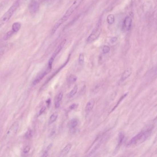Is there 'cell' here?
<instances>
[{
    "mask_svg": "<svg viewBox=\"0 0 157 157\" xmlns=\"http://www.w3.org/2000/svg\"><path fill=\"white\" fill-rule=\"evenodd\" d=\"M83 0H75L71 7L67 9L66 13L64 14L63 16L61 18L59 19V21L55 23L54 25L52 30V33H54L56 31L58 28L61 26L63 23L68 20L69 17L71 16L72 13L74 12L75 10L77 9V8L80 6L81 3L83 2Z\"/></svg>",
    "mask_w": 157,
    "mask_h": 157,
    "instance_id": "6da1fadb",
    "label": "cell"
},
{
    "mask_svg": "<svg viewBox=\"0 0 157 157\" xmlns=\"http://www.w3.org/2000/svg\"><path fill=\"white\" fill-rule=\"evenodd\" d=\"M19 6V1H16L13 4V5L0 18V29H1V28L9 21L13 15V13H15Z\"/></svg>",
    "mask_w": 157,
    "mask_h": 157,
    "instance_id": "7a4b0ae2",
    "label": "cell"
},
{
    "mask_svg": "<svg viewBox=\"0 0 157 157\" xmlns=\"http://www.w3.org/2000/svg\"><path fill=\"white\" fill-rule=\"evenodd\" d=\"M101 32V21L99 22L96 27L93 30L90 35L88 37L87 41L89 43L93 42L98 38Z\"/></svg>",
    "mask_w": 157,
    "mask_h": 157,
    "instance_id": "3957f363",
    "label": "cell"
},
{
    "mask_svg": "<svg viewBox=\"0 0 157 157\" xmlns=\"http://www.w3.org/2000/svg\"><path fill=\"white\" fill-rule=\"evenodd\" d=\"M66 39L63 40L61 42V43L60 44V45L58 46V47L56 49H55V51L54 52V53L53 54L50 59L49 60V62H48V68H49V69H51L52 64H53V62L54 61L55 57L57 56V55L59 54V53L62 50L64 46L66 43Z\"/></svg>",
    "mask_w": 157,
    "mask_h": 157,
    "instance_id": "277c9868",
    "label": "cell"
},
{
    "mask_svg": "<svg viewBox=\"0 0 157 157\" xmlns=\"http://www.w3.org/2000/svg\"><path fill=\"white\" fill-rule=\"evenodd\" d=\"M28 7L31 15H35L38 11L39 4L36 0H30Z\"/></svg>",
    "mask_w": 157,
    "mask_h": 157,
    "instance_id": "5b68a950",
    "label": "cell"
},
{
    "mask_svg": "<svg viewBox=\"0 0 157 157\" xmlns=\"http://www.w3.org/2000/svg\"><path fill=\"white\" fill-rule=\"evenodd\" d=\"M18 128V123L15 122V123H13L12 125L10 128L9 131H7V138H11L13 136H15V134L17 133Z\"/></svg>",
    "mask_w": 157,
    "mask_h": 157,
    "instance_id": "8992f818",
    "label": "cell"
},
{
    "mask_svg": "<svg viewBox=\"0 0 157 157\" xmlns=\"http://www.w3.org/2000/svg\"><path fill=\"white\" fill-rule=\"evenodd\" d=\"M132 24V19L130 16H127L125 17L123 25L122 30L124 31H127L131 29Z\"/></svg>",
    "mask_w": 157,
    "mask_h": 157,
    "instance_id": "52a82bcc",
    "label": "cell"
},
{
    "mask_svg": "<svg viewBox=\"0 0 157 157\" xmlns=\"http://www.w3.org/2000/svg\"><path fill=\"white\" fill-rule=\"evenodd\" d=\"M151 130H148L145 131H142V135L140 136V138L138 140V142L137 143V145L140 144L142 143L145 142L146 139L148 138L149 136H150L151 134Z\"/></svg>",
    "mask_w": 157,
    "mask_h": 157,
    "instance_id": "ba28073f",
    "label": "cell"
},
{
    "mask_svg": "<svg viewBox=\"0 0 157 157\" xmlns=\"http://www.w3.org/2000/svg\"><path fill=\"white\" fill-rule=\"evenodd\" d=\"M132 70L131 68H128L126 69L124 72V73H123L122 77L121 78L120 81L121 82H123L126 79L130 77V76L132 74Z\"/></svg>",
    "mask_w": 157,
    "mask_h": 157,
    "instance_id": "9c48e42d",
    "label": "cell"
},
{
    "mask_svg": "<svg viewBox=\"0 0 157 157\" xmlns=\"http://www.w3.org/2000/svg\"><path fill=\"white\" fill-rule=\"evenodd\" d=\"M95 101L94 99H91L89 101L86 106L85 107V112L86 113H89L92 111L95 105Z\"/></svg>",
    "mask_w": 157,
    "mask_h": 157,
    "instance_id": "30bf717a",
    "label": "cell"
},
{
    "mask_svg": "<svg viewBox=\"0 0 157 157\" xmlns=\"http://www.w3.org/2000/svg\"><path fill=\"white\" fill-rule=\"evenodd\" d=\"M63 97V93L62 92L60 93L57 95L55 101V108H58L60 107V102L62 100Z\"/></svg>",
    "mask_w": 157,
    "mask_h": 157,
    "instance_id": "8fae6325",
    "label": "cell"
},
{
    "mask_svg": "<svg viewBox=\"0 0 157 157\" xmlns=\"http://www.w3.org/2000/svg\"><path fill=\"white\" fill-rule=\"evenodd\" d=\"M72 147V145L71 144H69L66 145L65 146V148L63 149L62 151L60 152V156H65L68 154V152H69L70 151L71 149V148Z\"/></svg>",
    "mask_w": 157,
    "mask_h": 157,
    "instance_id": "7c38bea8",
    "label": "cell"
},
{
    "mask_svg": "<svg viewBox=\"0 0 157 157\" xmlns=\"http://www.w3.org/2000/svg\"><path fill=\"white\" fill-rule=\"evenodd\" d=\"M47 72H48L47 71H45V72H44L40 74L38 76L37 78L35 79V80H34L33 83V85H36V84H37V83H38L42 80V78L44 77L47 74Z\"/></svg>",
    "mask_w": 157,
    "mask_h": 157,
    "instance_id": "4fadbf2b",
    "label": "cell"
},
{
    "mask_svg": "<svg viewBox=\"0 0 157 157\" xmlns=\"http://www.w3.org/2000/svg\"><path fill=\"white\" fill-rule=\"evenodd\" d=\"M78 120L76 119H73L70 121L69 123V127L71 130H73L77 127L78 125Z\"/></svg>",
    "mask_w": 157,
    "mask_h": 157,
    "instance_id": "5bb4252c",
    "label": "cell"
},
{
    "mask_svg": "<svg viewBox=\"0 0 157 157\" xmlns=\"http://www.w3.org/2000/svg\"><path fill=\"white\" fill-rule=\"evenodd\" d=\"M21 23L19 22H15L13 23L12 25V30L15 33L18 32L21 28Z\"/></svg>",
    "mask_w": 157,
    "mask_h": 157,
    "instance_id": "9a60e30c",
    "label": "cell"
},
{
    "mask_svg": "<svg viewBox=\"0 0 157 157\" xmlns=\"http://www.w3.org/2000/svg\"><path fill=\"white\" fill-rule=\"evenodd\" d=\"M125 134L123 132H121L119 134V141H118V146H121V144H122L123 142L124 141L125 139Z\"/></svg>",
    "mask_w": 157,
    "mask_h": 157,
    "instance_id": "2e32d148",
    "label": "cell"
},
{
    "mask_svg": "<svg viewBox=\"0 0 157 157\" xmlns=\"http://www.w3.org/2000/svg\"><path fill=\"white\" fill-rule=\"evenodd\" d=\"M78 87L77 85H75L72 90H71V92L69 93L68 95L69 98H72L78 92Z\"/></svg>",
    "mask_w": 157,
    "mask_h": 157,
    "instance_id": "e0dca14e",
    "label": "cell"
},
{
    "mask_svg": "<svg viewBox=\"0 0 157 157\" xmlns=\"http://www.w3.org/2000/svg\"><path fill=\"white\" fill-rule=\"evenodd\" d=\"M77 77L74 75H71L68 78V83L70 84H73L77 81Z\"/></svg>",
    "mask_w": 157,
    "mask_h": 157,
    "instance_id": "ac0fdd59",
    "label": "cell"
},
{
    "mask_svg": "<svg viewBox=\"0 0 157 157\" xmlns=\"http://www.w3.org/2000/svg\"><path fill=\"white\" fill-rule=\"evenodd\" d=\"M58 116V115L57 113H56L52 114L50 117V119H49V122H48L49 125H50V124L54 122L56 120Z\"/></svg>",
    "mask_w": 157,
    "mask_h": 157,
    "instance_id": "d6986e66",
    "label": "cell"
},
{
    "mask_svg": "<svg viewBox=\"0 0 157 157\" xmlns=\"http://www.w3.org/2000/svg\"><path fill=\"white\" fill-rule=\"evenodd\" d=\"M115 21V17L113 15H110L107 17V22L110 25L113 24Z\"/></svg>",
    "mask_w": 157,
    "mask_h": 157,
    "instance_id": "ffe728a7",
    "label": "cell"
},
{
    "mask_svg": "<svg viewBox=\"0 0 157 157\" xmlns=\"http://www.w3.org/2000/svg\"><path fill=\"white\" fill-rule=\"evenodd\" d=\"M15 33V32L13 31L12 30H10V31H9L5 35L4 38V39L5 40H7L9 39L11 36H12V35L13 34Z\"/></svg>",
    "mask_w": 157,
    "mask_h": 157,
    "instance_id": "44dd1931",
    "label": "cell"
},
{
    "mask_svg": "<svg viewBox=\"0 0 157 157\" xmlns=\"http://www.w3.org/2000/svg\"><path fill=\"white\" fill-rule=\"evenodd\" d=\"M84 61V56L83 54H81L79 55V64L80 65H83Z\"/></svg>",
    "mask_w": 157,
    "mask_h": 157,
    "instance_id": "7402d4cb",
    "label": "cell"
},
{
    "mask_svg": "<svg viewBox=\"0 0 157 157\" xmlns=\"http://www.w3.org/2000/svg\"><path fill=\"white\" fill-rule=\"evenodd\" d=\"M102 51L104 54H107V53H109L110 51V48L109 46L107 45L104 46L102 49Z\"/></svg>",
    "mask_w": 157,
    "mask_h": 157,
    "instance_id": "603a6c76",
    "label": "cell"
},
{
    "mask_svg": "<svg viewBox=\"0 0 157 157\" xmlns=\"http://www.w3.org/2000/svg\"><path fill=\"white\" fill-rule=\"evenodd\" d=\"M32 135V131L31 130H29V131H27V132L25 134V137L27 139H29V138H31Z\"/></svg>",
    "mask_w": 157,
    "mask_h": 157,
    "instance_id": "cb8c5ba5",
    "label": "cell"
},
{
    "mask_svg": "<svg viewBox=\"0 0 157 157\" xmlns=\"http://www.w3.org/2000/svg\"><path fill=\"white\" fill-rule=\"evenodd\" d=\"M127 94H127H127H125V95H123V96H122V97H121V98H120V100H119V101H118V103H117V104L116 105V106H115V107H114V108H113V110H112V111H113L114 110V109H115V108H116V107H118V105H119V103H120V102H121V101H122V100H123V99H124V98H125V97H126V95H127Z\"/></svg>",
    "mask_w": 157,
    "mask_h": 157,
    "instance_id": "d4e9b609",
    "label": "cell"
},
{
    "mask_svg": "<svg viewBox=\"0 0 157 157\" xmlns=\"http://www.w3.org/2000/svg\"><path fill=\"white\" fill-rule=\"evenodd\" d=\"M30 151V146H27L23 149V152L24 154H27Z\"/></svg>",
    "mask_w": 157,
    "mask_h": 157,
    "instance_id": "484cf974",
    "label": "cell"
},
{
    "mask_svg": "<svg viewBox=\"0 0 157 157\" xmlns=\"http://www.w3.org/2000/svg\"><path fill=\"white\" fill-rule=\"evenodd\" d=\"M78 107V104H73L71 105L70 107H69V109L71 110H74V109L77 108Z\"/></svg>",
    "mask_w": 157,
    "mask_h": 157,
    "instance_id": "4316f807",
    "label": "cell"
},
{
    "mask_svg": "<svg viewBox=\"0 0 157 157\" xmlns=\"http://www.w3.org/2000/svg\"><path fill=\"white\" fill-rule=\"evenodd\" d=\"M117 40V38H116V37H113V38L111 39V42H112V43H113L116 42Z\"/></svg>",
    "mask_w": 157,
    "mask_h": 157,
    "instance_id": "83f0119b",
    "label": "cell"
},
{
    "mask_svg": "<svg viewBox=\"0 0 157 157\" xmlns=\"http://www.w3.org/2000/svg\"><path fill=\"white\" fill-rule=\"evenodd\" d=\"M46 107H43L42 109H41V111H40V115L42 114V113L43 112H44L45 110Z\"/></svg>",
    "mask_w": 157,
    "mask_h": 157,
    "instance_id": "f1b7e54d",
    "label": "cell"
},
{
    "mask_svg": "<svg viewBox=\"0 0 157 157\" xmlns=\"http://www.w3.org/2000/svg\"><path fill=\"white\" fill-rule=\"evenodd\" d=\"M4 53V50H0V60L1 59V57L3 54Z\"/></svg>",
    "mask_w": 157,
    "mask_h": 157,
    "instance_id": "f546056e",
    "label": "cell"
}]
</instances>
